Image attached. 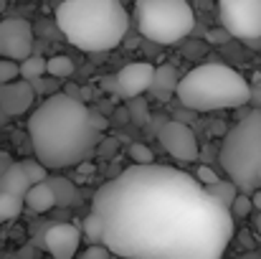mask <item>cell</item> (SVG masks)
<instances>
[{"label": "cell", "mask_w": 261, "mask_h": 259, "mask_svg": "<svg viewBox=\"0 0 261 259\" xmlns=\"http://www.w3.org/2000/svg\"><path fill=\"white\" fill-rule=\"evenodd\" d=\"M101 244L132 259H218L233 237V214L185 171L135 163L91 201Z\"/></svg>", "instance_id": "6da1fadb"}, {"label": "cell", "mask_w": 261, "mask_h": 259, "mask_svg": "<svg viewBox=\"0 0 261 259\" xmlns=\"http://www.w3.org/2000/svg\"><path fill=\"white\" fill-rule=\"evenodd\" d=\"M28 137L36 158L48 171L76 168L101 140V130L91 122V109L69 94L46 97L28 117Z\"/></svg>", "instance_id": "7a4b0ae2"}, {"label": "cell", "mask_w": 261, "mask_h": 259, "mask_svg": "<svg viewBox=\"0 0 261 259\" xmlns=\"http://www.w3.org/2000/svg\"><path fill=\"white\" fill-rule=\"evenodd\" d=\"M56 26L82 51H109L122 43L129 28V13L122 0H61Z\"/></svg>", "instance_id": "3957f363"}, {"label": "cell", "mask_w": 261, "mask_h": 259, "mask_svg": "<svg viewBox=\"0 0 261 259\" xmlns=\"http://www.w3.org/2000/svg\"><path fill=\"white\" fill-rule=\"evenodd\" d=\"M175 94L193 112L236 109L251 102V86L226 64H203L177 79Z\"/></svg>", "instance_id": "277c9868"}, {"label": "cell", "mask_w": 261, "mask_h": 259, "mask_svg": "<svg viewBox=\"0 0 261 259\" xmlns=\"http://www.w3.org/2000/svg\"><path fill=\"white\" fill-rule=\"evenodd\" d=\"M261 163V109L239 120L223 137L221 166L241 193H251L259 185L256 168Z\"/></svg>", "instance_id": "5b68a950"}, {"label": "cell", "mask_w": 261, "mask_h": 259, "mask_svg": "<svg viewBox=\"0 0 261 259\" xmlns=\"http://www.w3.org/2000/svg\"><path fill=\"white\" fill-rule=\"evenodd\" d=\"M135 15L140 33L163 46L182 41L195 23L188 0H135Z\"/></svg>", "instance_id": "8992f818"}, {"label": "cell", "mask_w": 261, "mask_h": 259, "mask_svg": "<svg viewBox=\"0 0 261 259\" xmlns=\"http://www.w3.org/2000/svg\"><path fill=\"white\" fill-rule=\"evenodd\" d=\"M218 15L231 38H261V0H218Z\"/></svg>", "instance_id": "52a82bcc"}, {"label": "cell", "mask_w": 261, "mask_h": 259, "mask_svg": "<svg viewBox=\"0 0 261 259\" xmlns=\"http://www.w3.org/2000/svg\"><path fill=\"white\" fill-rule=\"evenodd\" d=\"M28 54H33V26L23 18L0 20V56L23 61Z\"/></svg>", "instance_id": "ba28073f"}, {"label": "cell", "mask_w": 261, "mask_h": 259, "mask_svg": "<svg viewBox=\"0 0 261 259\" xmlns=\"http://www.w3.org/2000/svg\"><path fill=\"white\" fill-rule=\"evenodd\" d=\"M158 137H160V145L168 150V155H173L175 160H180V163L198 160L200 148H198V140H195L193 130L185 122H177V120L165 122L158 130Z\"/></svg>", "instance_id": "9c48e42d"}, {"label": "cell", "mask_w": 261, "mask_h": 259, "mask_svg": "<svg viewBox=\"0 0 261 259\" xmlns=\"http://www.w3.org/2000/svg\"><path fill=\"white\" fill-rule=\"evenodd\" d=\"M41 244L48 254H54L56 259H71L79 252L82 244V231L74 224H54L43 231Z\"/></svg>", "instance_id": "30bf717a"}, {"label": "cell", "mask_w": 261, "mask_h": 259, "mask_svg": "<svg viewBox=\"0 0 261 259\" xmlns=\"http://www.w3.org/2000/svg\"><path fill=\"white\" fill-rule=\"evenodd\" d=\"M33 99H36V91L28 79H13V82H5L0 84V107L8 112V117H20L25 114L31 107H33Z\"/></svg>", "instance_id": "8fae6325"}, {"label": "cell", "mask_w": 261, "mask_h": 259, "mask_svg": "<svg viewBox=\"0 0 261 259\" xmlns=\"http://www.w3.org/2000/svg\"><path fill=\"white\" fill-rule=\"evenodd\" d=\"M152 72H155V66L152 64H145V61L127 64L117 74V89H119V94L127 97V99L145 94L147 86H150V79H152Z\"/></svg>", "instance_id": "7c38bea8"}, {"label": "cell", "mask_w": 261, "mask_h": 259, "mask_svg": "<svg viewBox=\"0 0 261 259\" xmlns=\"http://www.w3.org/2000/svg\"><path fill=\"white\" fill-rule=\"evenodd\" d=\"M175 86H177V72H175V66L165 64V66H158L152 72V79H150L147 91H150V97H155L160 102H168L175 94Z\"/></svg>", "instance_id": "4fadbf2b"}, {"label": "cell", "mask_w": 261, "mask_h": 259, "mask_svg": "<svg viewBox=\"0 0 261 259\" xmlns=\"http://www.w3.org/2000/svg\"><path fill=\"white\" fill-rule=\"evenodd\" d=\"M23 206H28L33 214H46L56 206L54 201V191L48 185V180H38V183H31V188L25 191L23 196Z\"/></svg>", "instance_id": "5bb4252c"}, {"label": "cell", "mask_w": 261, "mask_h": 259, "mask_svg": "<svg viewBox=\"0 0 261 259\" xmlns=\"http://www.w3.org/2000/svg\"><path fill=\"white\" fill-rule=\"evenodd\" d=\"M28 188H31V180H28V175L23 173L20 163H10V166L3 171V175H0V191H8V193L23 198Z\"/></svg>", "instance_id": "9a60e30c"}, {"label": "cell", "mask_w": 261, "mask_h": 259, "mask_svg": "<svg viewBox=\"0 0 261 259\" xmlns=\"http://www.w3.org/2000/svg\"><path fill=\"white\" fill-rule=\"evenodd\" d=\"M51 191H54V201L56 206H74L79 203V188L69 180V178H46Z\"/></svg>", "instance_id": "2e32d148"}, {"label": "cell", "mask_w": 261, "mask_h": 259, "mask_svg": "<svg viewBox=\"0 0 261 259\" xmlns=\"http://www.w3.org/2000/svg\"><path fill=\"white\" fill-rule=\"evenodd\" d=\"M23 211V198L20 196H13L8 191H0V226L18 219Z\"/></svg>", "instance_id": "e0dca14e"}, {"label": "cell", "mask_w": 261, "mask_h": 259, "mask_svg": "<svg viewBox=\"0 0 261 259\" xmlns=\"http://www.w3.org/2000/svg\"><path fill=\"white\" fill-rule=\"evenodd\" d=\"M18 74H20V79H28V82L36 79V77H43L46 74V59L28 54L23 61H18Z\"/></svg>", "instance_id": "ac0fdd59"}, {"label": "cell", "mask_w": 261, "mask_h": 259, "mask_svg": "<svg viewBox=\"0 0 261 259\" xmlns=\"http://www.w3.org/2000/svg\"><path fill=\"white\" fill-rule=\"evenodd\" d=\"M205 191H208L213 198H218L223 206H228V208H231V201H233V196H236V191H239V188L233 185V180H231V178H228V180H221V178H218L216 183L205 185Z\"/></svg>", "instance_id": "d6986e66"}, {"label": "cell", "mask_w": 261, "mask_h": 259, "mask_svg": "<svg viewBox=\"0 0 261 259\" xmlns=\"http://www.w3.org/2000/svg\"><path fill=\"white\" fill-rule=\"evenodd\" d=\"M71 72H74V61L69 56H54L46 61V74H51L56 79H66V77H71Z\"/></svg>", "instance_id": "ffe728a7"}, {"label": "cell", "mask_w": 261, "mask_h": 259, "mask_svg": "<svg viewBox=\"0 0 261 259\" xmlns=\"http://www.w3.org/2000/svg\"><path fill=\"white\" fill-rule=\"evenodd\" d=\"M82 234H84V239H87L89 244L101 242V219H99V214H96V211H89V214H87Z\"/></svg>", "instance_id": "44dd1931"}, {"label": "cell", "mask_w": 261, "mask_h": 259, "mask_svg": "<svg viewBox=\"0 0 261 259\" xmlns=\"http://www.w3.org/2000/svg\"><path fill=\"white\" fill-rule=\"evenodd\" d=\"M20 168H23V173L28 175L31 183H38V180H46V178H48V168H46L38 158H28V160H23Z\"/></svg>", "instance_id": "7402d4cb"}, {"label": "cell", "mask_w": 261, "mask_h": 259, "mask_svg": "<svg viewBox=\"0 0 261 259\" xmlns=\"http://www.w3.org/2000/svg\"><path fill=\"white\" fill-rule=\"evenodd\" d=\"M251 196L249 193H236L233 201H231V214L233 216H249L251 214Z\"/></svg>", "instance_id": "603a6c76"}, {"label": "cell", "mask_w": 261, "mask_h": 259, "mask_svg": "<svg viewBox=\"0 0 261 259\" xmlns=\"http://www.w3.org/2000/svg\"><path fill=\"white\" fill-rule=\"evenodd\" d=\"M18 77H20V74H18V61L0 56V84L13 82V79H18Z\"/></svg>", "instance_id": "cb8c5ba5"}, {"label": "cell", "mask_w": 261, "mask_h": 259, "mask_svg": "<svg viewBox=\"0 0 261 259\" xmlns=\"http://www.w3.org/2000/svg\"><path fill=\"white\" fill-rule=\"evenodd\" d=\"M129 158L135 163H152V153L145 145H129Z\"/></svg>", "instance_id": "d4e9b609"}, {"label": "cell", "mask_w": 261, "mask_h": 259, "mask_svg": "<svg viewBox=\"0 0 261 259\" xmlns=\"http://www.w3.org/2000/svg\"><path fill=\"white\" fill-rule=\"evenodd\" d=\"M84 259H109L112 257V252L101 244V242H96V244H91L89 249H84V254H82Z\"/></svg>", "instance_id": "484cf974"}, {"label": "cell", "mask_w": 261, "mask_h": 259, "mask_svg": "<svg viewBox=\"0 0 261 259\" xmlns=\"http://www.w3.org/2000/svg\"><path fill=\"white\" fill-rule=\"evenodd\" d=\"M195 178H198L203 185H211V183H216V180H218V175L211 171L208 166H198V168H195Z\"/></svg>", "instance_id": "4316f807"}, {"label": "cell", "mask_w": 261, "mask_h": 259, "mask_svg": "<svg viewBox=\"0 0 261 259\" xmlns=\"http://www.w3.org/2000/svg\"><path fill=\"white\" fill-rule=\"evenodd\" d=\"M208 41H211V43L223 46V43H228V41H231V33H228L226 28H213V31H208Z\"/></svg>", "instance_id": "83f0119b"}, {"label": "cell", "mask_w": 261, "mask_h": 259, "mask_svg": "<svg viewBox=\"0 0 261 259\" xmlns=\"http://www.w3.org/2000/svg\"><path fill=\"white\" fill-rule=\"evenodd\" d=\"M101 89H104V91H109V94H119V89H117V79H114V77L101 79Z\"/></svg>", "instance_id": "f1b7e54d"}, {"label": "cell", "mask_w": 261, "mask_h": 259, "mask_svg": "<svg viewBox=\"0 0 261 259\" xmlns=\"http://www.w3.org/2000/svg\"><path fill=\"white\" fill-rule=\"evenodd\" d=\"M91 122H94V127H96V130H101V132L107 130V120H104L99 112H94V109H91Z\"/></svg>", "instance_id": "f546056e"}, {"label": "cell", "mask_w": 261, "mask_h": 259, "mask_svg": "<svg viewBox=\"0 0 261 259\" xmlns=\"http://www.w3.org/2000/svg\"><path fill=\"white\" fill-rule=\"evenodd\" d=\"M10 163H13V158H10V155H8L5 150H0V175H3V171H5V168H8Z\"/></svg>", "instance_id": "4dcf8cb0"}, {"label": "cell", "mask_w": 261, "mask_h": 259, "mask_svg": "<svg viewBox=\"0 0 261 259\" xmlns=\"http://www.w3.org/2000/svg\"><path fill=\"white\" fill-rule=\"evenodd\" d=\"M249 196H251V206H254V208H259V211H261V191H251Z\"/></svg>", "instance_id": "1f68e13d"}, {"label": "cell", "mask_w": 261, "mask_h": 259, "mask_svg": "<svg viewBox=\"0 0 261 259\" xmlns=\"http://www.w3.org/2000/svg\"><path fill=\"white\" fill-rule=\"evenodd\" d=\"M64 94H69V97H79V94H82V89H79V86H66V91H64Z\"/></svg>", "instance_id": "d6a6232c"}, {"label": "cell", "mask_w": 261, "mask_h": 259, "mask_svg": "<svg viewBox=\"0 0 261 259\" xmlns=\"http://www.w3.org/2000/svg\"><path fill=\"white\" fill-rule=\"evenodd\" d=\"M31 254H36V249H33V247H25V249H20V257H31Z\"/></svg>", "instance_id": "836d02e7"}, {"label": "cell", "mask_w": 261, "mask_h": 259, "mask_svg": "<svg viewBox=\"0 0 261 259\" xmlns=\"http://www.w3.org/2000/svg\"><path fill=\"white\" fill-rule=\"evenodd\" d=\"M8 120H10V117H8V112H5V109L0 107V127H3V125H5Z\"/></svg>", "instance_id": "e575fe53"}, {"label": "cell", "mask_w": 261, "mask_h": 259, "mask_svg": "<svg viewBox=\"0 0 261 259\" xmlns=\"http://www.w3.org/2000/svg\"><path fill=\"white\" fill-rule=\"evenodd\" d=\"M104 150H109V153H112V150H117V140H114V143H107V145H104Z\"/></svg>", "instance_id": "d590c367"}, {"label": "cell", "mask_w": 261, "mask_h": 259, "mask_svg": "<svg viewBox=\"0 0 261 259\" xmlns=\"http://www.w3.org/2000/svg\"><path fill=\"white\" fill-rule=\"evenodd\" d=\"M256 231L261 234V211H259V216H256Z\"/></svg>", "instance_id": "8d00e7d4"}, {"label": "cell", "mask_w": 261, "mask_h": 259, "mask_svg": "<svg viewBox=\"0 0 261 259\" xmlns=\"http://www.w3.org/2000/svg\"><path fill=\"white\" fill-rule=\"evenodd\" d=\"M5 5H8V0H0V13L5 10Z\"/></svg>", "instance_id": "74e56055"}, {"label": "cell", "mask_w": 261, "mask_h": 259, "mask_svg": "<svg viewBox=\"0 0 261 259\" xmlns=\"http://www.w3.org/2000/svg\"><path fill=\"white\" fill-rule=\"evenodd\" d=\"M256 178H259V183H261V163H259V168H256Z\"/></svg>", "instance_id": "f35d334b"}]
</instances>
